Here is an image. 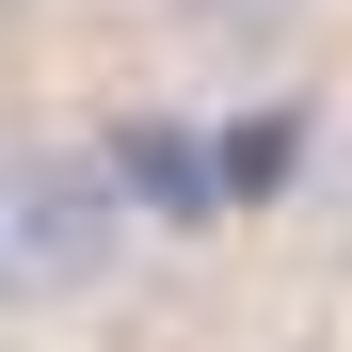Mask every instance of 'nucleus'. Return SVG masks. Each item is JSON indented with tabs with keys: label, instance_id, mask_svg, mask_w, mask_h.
Wrapping results in <instances>:
<instances>
[{
	"label": "nucleus",
	"instance_id": "f257e3e1",
	"mask_svg": "<svg viewBox=\"0 0 352 352\" xmlns=\"http://www.w3.org/2000/svg\"><path fill=\"white\" fill-rule=\"evenodd\" d=\"M129 272H144V176L65 112H0V336L129 305Z\"/></svg>",
	"mask_w": 352,
	"mask_h": 352
},
{
	"label": "nucleus",
	"instance_id": "f03ea898",
	"mask_svg": "<svg viewBox=\"0 0 352 352\" xmlns=\"http://www.w3.org/2000/svg\"><path fill=\"white\" fill-rule=\"evenodd\" d=\"M144 16H160V48H176L192 80H272V65L320 48L336 0H144Z\"/></svg>",
	"mask_w": 352,
	"mask_h": 352
},
{
	"label": "nucleus",
	"instance_id": "7ed1b4c3",
	"mask_svg": "<svg viewBox=\"0 0 352 352\" xmlns=\"http://www.w3.org/2000/svg\"><path fill=\"white\" fill-rule=\"evenodd\" d=\"M16 16H32V0H0V32H16Z\"/></svg>",
	"mask_w": 352,
	"mask_h": 352
}]
</instances>
